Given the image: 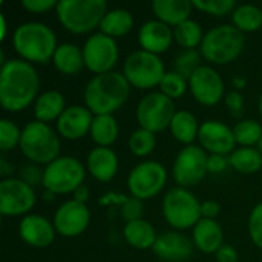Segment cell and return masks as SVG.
I'll return each instance as SVG.
<instances>
[{"instance_id":"cell-1","label":"cell","mask_w":262,"mask_h":262,"mask_svg":"<svg viewBox=\"0 0 262 262\" xmlns=\"http://www.w3.org/2000/svg\"><path fill=\"white\" fill-rule=\"evenodd\" d=\"M38 88V74L29 61L11 58L0 68V103L6 111L20 112L28 107Z\"/></svg>"},{"instance_id":"cell-2","label":"cell","mask_w":262,"mask_h":262,"mask_svg":"<svg viewBox=\"0 0 262 262\" xmlns=\"http://www.w3.org/2000/svg\"><path fill=\"white\" fill-rule=\"evenodd\" d=\"M130 84L121 72L95 75L84 89L86 107L97 115H112L129 98Z\"/></svg>"},{"instance_id":"cell-3","label":"cell","mask_w":262,"mask_h":262,"mask_svg":"<svg viewBox=\"0 0 262 262\" xmlns=\"http://www.w3.org/2000/svg\"><path fill=\"white\" fill-rule=\"evenodd\" d=\"M15 52L25 61L46 63L57 51V38L54 31L38 21H28L20 25L12 35Z\"/></svg>"},{"instance_id":"cell-4","label":"cell","mask_w":262,"mask_h":262,"mask_svg":"<svg viewBox=\"0 0 262 262\" xmlns=\"http://www.w3.org/2000/svg\"><path fill=\"white\" fill-rule=\"evenodd\" d=\"M55 11L63 28L74 34H86L100 26L107 12V3L104 0H61Z\"/></svg>"},{"instance_id":"cell-5","label":"cell","mask_w":262,"mask_h":262,"mask_svg":"<svg viewBox=\"0 0 262 262\" xmlns=\"http://www.w3.org/2000/svg\"><path fill=\"white\" fill-rule=\"evenodd\" d=\"M246 45L244 34L233 25H221L210 29L201 41L203 57L215 64H227L236 60Z\"/></svg>"},{"instance_id":"cell-6","label":"cell","mask_w":262,"mask_h":262,"mask_svg":"<svg viewBox=\"0 0 262 262\" xmlns=\"http://www.w3.org/2000/svg\"><path fill=\"white\" fill-rule=\"evenodd\" d=\"M18 147L28 160L48 166L60 155V138L46 123L31 121L21 130Z\"/></svg>"},{"instance_id":"cell-7","label":"cell","mask_w":262,"mask_h":262,"mask_svg":"<svg viewBox=\"0 0 262 262\" xmlns=\"http://www.w3.org/2000/svg\"><path fill=\"white\" fill-rule=\"evenodd\" d=\"M84 166L74 157H58L43 170V186L51 193L75 192L84 181Z\"/></svg>"},{"instance_id":"cell-8","label":"cell","mask_w":262,"mask_h":262,"mask_svg":"<svg viewBox=\"0 0 262 262\" xmlns=\"http://www.w3.org/2000/svg\"><path fill=\"white\" fill-rule=\"evenodd\" d=\"M163 215L175 229L195 227L201 220V204L196 196L183 187L170 189L163 200Z\"/></svg>"},{"instance_id":"cell-9","label":"cell","mask_w":262,"mask_h":262,"mask_svg":"<svg viewBox=\"0 0 262 262\" xmlns=\"http://www.w3.org/2000/svg\"><path fill=\"white\" fill-rule=\"evenodd\" d=\"M164 74L166 71L161 58L143 49L132 52L123 66V75L130 86L138 89H150L158 86Z\"/></svg>"},{"instance_id":"cell-10","label":"cell","mask_w":262,"mask_h":262,"mask_svg":"<svg viewBox=\"0 0 262 262\" xmlns=\"http://www.w3.org/2000/svg\"><path fill=\"white\" fill-rule=\"evenodd\" d=\"M175 114L173 100L163 92H152L143 97L137 107V120L141 129H146L152 134L170 127Z\"/></svg>"},{"instance_id":"cell-11","label":"cell","mask_w":262,"mask_h":262,"mask_svg":"<svg viewBox=\"0 0 262 262\" xmlns=\"http://www.w3.org/2000/svg\"><path fill=\"white\" fill-rule=\"evenodd\" d=\"M167 181L164 166L157 161H144L135 166L127 177V187L130 195L138 200H149L157 196Z\"/></svg>"},{"instance_id":"cell-12","label":"cell","mask_w":262,"mask_h":262,"mask_svg":"<svg viewBox=\"0 0 262 262\" xmlns=\"http://www.w3.org/2000/svg\"><path fill=\"white\" fill-rule=\"evenodd\" d=\"M83 57L84 66L97 75L112 72V68L118 60L117 41L103 32L94 34L83 46Z\"/></svg>"},{"instance_id":"cell-13","label":"cell","mask_w":262,"mask_h":262,"mask_svg":"<svg viewBox=\"0 0 262 262\" xmlns=\"http://www.w3.org/2000/svg\"><path fill=\"white\" fill-rule=\"evenodd\" d=\"M207 161L209 157L204 149L192 144L184 147L178 154L173 164V178L180 184V187H193L201 183L209 172Z\"/></svg>"},{"instance_id":"cell-14","label":"cell","mask_w":262,"mask_h":262,"mask_svg":"<svg viewBox=\"0 0 262 262\" xmlns=\"http://www.w3.org/2000/svg\"><path fill=\"white\" fill-rule=\"evenodd\" d=\"M35 204V192L18 178H5L0 183V213L5 216H20L28 213Z\"/></svg>"},{"instance_id":"cell-15","label":"cell","mask_w":262,"mask_h":262,"mask_svg":"<svg viewBox=\"0 0 262 262\" xmlns=\"http://www.w3.org/2000/svg\"><path fill=\"white\" fill-rule=\"evenodd\" d=\"M189 88L193 98L204 106L220 103L224 95V81L210 66H200L189 78Z\"/></svg>"},{"instance_id":"cell-16","label":"cell","mask_w":262,"mask_h":262,"mask_svg":"<svg viewBox=\"0 0 262 262\" xmlns=\"http://www.w3.org/2000/svg\"><path fill=\"white\" fill-rule=\"evenodd\" d=\"M89 220L91 213L86 204L71 200L57 209L54 215V227L61 236L74 238L81 235L88 229Z\"/></svg>"},{"instance_id":"cell-17","label":"cell","mask_w":262,"mask_h":262,"mask_svg":"<svg viewBox=\"0 0 262 262\" xmlns=\"http://www.w3.org/2000/svg\"><path fill=\"white\" fill-rule=\"evenodd\" d=\"M198 138L201 146L212 155H227L236 144L233 130L220 121H206L200 126Z\"/></svg>"},{"instance_id":"cell-18","label":"cell","mask_w":262,"mask_h":262,"mask_svg":"<svg viewBox=\"0 0 262 262\" xmlns=\"http://www.w3.org/2000/svg\"><path fill=\"white\" fill-rule=\"evenodd\" d=\"M193 241L178 232H166L157 238L152 250L154 253L167 262H187L193 253Z\"/></svg>"},{"instance_id":"cell-19","label":"cell","mask_w":262,"mask_h":262,"mask_svg":"<svg viewBox=\"0 0 262 262\" xmlns=\"http://www.w3.org/2000/svg\"><path fill=\"white\" fill-rule=\"evenodd\" d=\"M92 121V112L88 107L71 106L57 120V130L66 140H80L91 132Z\"/></svg>"},{"instance_id":"cell-20","label":"cell","mask_w":262,"mask_h":262,"mask_svg":"<svg viewBox=\"0 0 262 262\" xmlns=\"http://www.w3.org/2000/svg\"><path fill=\"white\" fill-rule=\"evenodd\" d=\"M20 238L37 249L48 247L55 238V227L40 215H28L20 221L18 226Z\"/></svg>"},{"instance_id":"cell-21","label":"cell","mask_w":262,"mask_h":262,"mask_svg":"<svg viewBox=\"0 0 262 262\" xmlns=\"http://www.w3.org/2000/svg\"><path fill=\"white\" fill-rule=\"evenodd\" d=\"M172 38L173 34L170 26L160 20H149L143 23L138 31V41L143 51L155 55L166 52L172 45Z\"/></svg>"},{"instance_id":"cell-22","label":"cell","mask_w":262,"mask_h":262,"mask_svg":"<svg viewBox=\"0 0 262 262\" xmlns=\"http://www.w3.org/2000/svg\"><path fill=\"white\" fill-rule=\"evenodd\" d=\"M192 241L203 253H216L224 246V233L215 220L201 218L193 227Z\"/></svg>"},{"instance_id":"cell-23","label":"cell","mask_w":262,"mask_h":262,"mask_svg":"<svg viewBox=\"0 0 262 262\" xmlns=\"http://www.w3.org/2000/svg\"><path fill=\"white\" fill-rule=\"evenodd\" d=\"M88 170L101 183L111 181L118 170V158L115 152L109 147H95L88 157Z\"/></svg>"},{"instance_id":"cell-24","label":"cell","mask_w":262,"mask_h":262,"mask_svg":"<svg viewBox=\"0 0 262 262\" xmlns=\"http://www.w3.org/2000/svg\"><path fill=\"white\" fill-rule=\"evenodd\" d=\"M192 8L193 5L189 0H155L152 3V9L158 20L166 25H173L175 28L189 20Z\"/></svg>"},{"instance_id":"cell-25","label":"cell","mask_w":262,"mask_h":262,"mask_svg":"<svg viewBox=\"0 0 262 262\" xmlns=\"http://www.w3.org/2000/svg\"><path fill=\"white\" fill-rule=\"evenodd\" d=\"M54 66L57 71L66 75H75L78 74L84 66V57L83 49H80L77 45L72 43H63L58 45L54 57H52Z\"/></svg>"},{"instance_id":"cell-26","label":"cell","mask_w":262,"mask_h":262,"mask_svg":"<svg viewBox=\"0 0 262 262\" xmlns=\"http://www.w3.org/2000/svg\"><path fill=\"white\" fill-rule=\"evenodd\" d=\"M123 235H124V239L127 241V244L132 246L134 249H138V250L152 249L154 244L157 243V238H158L152 224L144 221L143 218L132 221V223H127L124 226Z\"/></svg>"},{"instance_id":"cell-27","label":"cell","mask_w":262,"mask_h":262,"mask_svg":"<svg viewBox=\"0 0 262 262\" xmlns=\"http://www.w3.org/2000/svg\"><path fill=\"white\" fill-rule=\"evenodd\" d=\"M64 112V97L58 91H48L41 94L34 106L37 121L49 123L58 120Z\"/></svg>"},{"instance_id":"cell-28","label":"cell","mask_w":262,"mask_h":262,"mask_svg":"<svg viewBox=\"0 0 262 262\" xmlns=\"http://www.w3.org/2000/svg\"><path fill=\"white\" fill-rule=\"evenodd\" d=\"M132 26H134V17L127 9L123 8L107 11L100 23L101 32L112 38L126 35L132 29Z\"/></svg>"},{"instance_id":"cell-29","label":"cell","mask_w":262,"mask_h":262,"mask_svg":"<svg viewBox=\"0 0 262 262\" xmlns=\"http://www.w3.org/2000/svg\"><path fill=\"white\" fill-rule=\"evenodd\" d=\"M91 137L98 147H107L115 143L118 137V123L112 115H97L94 117L91 126Z\"/></svg>"},{"instance_id":"cell-30","label":"cell","mask_w":262,"mask_h":262,"mask_svg":"<svg viewBox=\"0 0 262 262\" xmlns=\"http://www.w3.org/2000/svg\"><path fill=\"white\" fill-rule=\"evenodd\" d=\"M172 135L183 144H189L198 137L200 127L193 114L187 111H178L170 123Z\"/></svg>"},{"instance_id":"cell-31","label":"cell","mask_w":262,"mask_h":262,"mask_svg":"<svg viewBox=\"0 0 262 262\" xmlns=\"http://www.w3.org/2000/svg\"><path fill=\"white\" fill-rule=\"evenodd\" d=\"M230 166L241 173H255L262 167V155L258 149L239 147L230 154Z\"/></svg>"},{"instance_id":"cell-32","label":"cell","mask_w":262,"mask_h":262,"mask_svg":"<svg viewBox=\"0 0 262 262\" xmlns=\"http://www.w3.org/2000/svg\"><path fill=\"white\" fill-rule=\"evenodd\" d=\"M232 20L241 32H253L262 26V11L255 5H241L233 11Z\"/></svg>"},{"instance_id":"cell-33","label":"cell","mask_w":262,"mask_h":262,"mask_svg":"<svg viewBox=\"0 0 262 262\" xmlns=\"http://www.w3.org/2000/svg\"><path fill=\"white\" fill-rule=\"evenodd\" d=\"M173 37L178 41V45L183 46L184 49H195L198 45H201L204 34H203V29L198 25V21L189 18L175 28Z\"/></svg>"},{"instance_id":"cell-34","label":"cell","mask_w":262,"mask_h":262,"mask_svg":"<svg viewBox=\"0 0 262 262\" xmlns=\"http://www.w3.org/2000/svg\"><path fill=\"white\" fill-rule=\"evenodd\" d=\"M235 141L244 147L259 144L262 138L261 124L255 120H243L233 127Z\"/></svg>"},{"instance_id":"cell-35","label":"cell","mask_w":262,"mask_h":262,"mask_svg":"<svg viewBox=\"0 0 262 262\" xmlns=\"http://www.w3.org/2000/svg\"><path fill=\"white\" fill-rule=\"evenodd\" d=\"M203 54L196 49H186L175 58V72H178L181 77H184L187 81L193 75V72L203 66L201 64Z\"/></svg>"},{"instance_id":"cell-36","label":"cell","mask_w":262,"mask_h":262,"mask_svg":"<svg viewBox=\"0 0 262 262\" xmlns=\"http://www.w3.org/2000/svg\"><path fill=\"white\" fill-rule=\"evenodd\" d=\"M155 143V135L152 132L146 129H138L129 138V149L137 157H146L154 150Z\"/></svg>"},{"instance_id":"cell-37","label":"cell","mask_w":262,"mask_h":262,"mask_svg":"<svg viewBox=\"0 0 262 262\" xmlns=\"http://www.w3.org/2000/svg\"><path fill=\"white\" fill-rule=\"evenodd\" d=\"M187 86H189V81L181 77L178 72H166L161 83H160V88H161V92L164 95H167L169 98H180L186 94L187 91Z\"/></svg>"},{"instance_id":"cell-38","label":"cell","mask_w":262,"mask_h":262,"mask_svg":"<svg viewBox=\"0 0 262 262\" xmlns=\"http://www.w3.org/2000/svg\"><path fill=\"white\" fill-rule=\"evenodd\" d=\"M192 5L200 11L216 17L227 15L229 12H233L238 8L235 0H193Z\"/></svg>"},{"instance_id":"cell-39","label":"cell","mask_w":262,"mask_h":262,"mask_svg":"<svg viewBox=\"0 0 262 262\" xmlns=\"http://www.w3.org/2000/svg\"><path fill=\"white\" fill-rule=\"evenodd\" d=\"M21 130L8 118H3L0 121V149L2 150H11L17 144H20Z\"/></svg>"},{"instance_id":"cell-40","label":"cell","mask_w":262,"mask_h":262,"mask_svg":"<svg viewBox=\"0 0 262 262\" xmlns=\"http://www.w3.org/2000/svg\"><path fill=\"white\" fill-rule=\"evenodd\" d=\"M120 215L126 221V224L137 221V220H141V215H143L141 200L134 198V196H126V200L120 206Z\"/></svg>"},{"instance_id":"cell-41","label":"cell","mask_w":262,"mask_h":262,"mask_svg":"<svg viewBox=\"0 0 262 262\" xmlns=\"http://www.w3.org/2000/svg\"><path fill=\"white\" fill-rule=\"evenodd\" d=\"M249 232H250V238H252L253 244L258 246V249L262 250V203L258 204L250 213Z\"/></svg>"},{"instance_id":"cell-42","label":"cell","mask_w":262,"mask_h":262,"mask_svg":"<svg viewBox=\"0 0 262 262\" xmlns=\"http://www.w3.org/2000/svg\"><path fill=\"white\" fill-rule=\"evenodd\" d=\"M226 106L230 111V115L235 118H241L244 114V97L238 91H232L226 95Z\"/></svg>"},{"instance_id":"cell-43","label":"cell","mask_w":262,"mask_h":262,"mask_svg":"<svg viewBox=\"0 0 262 262\" xmlns=\"http://www.w3.org/2000/svg\"><path fill=\"white\" fill-rule=\"evenodd\" d=\"M18 180H21L23 183H26L28 186L34 187L37 184H43V170H40L35 166H25L20 169L18 172Z\"/></svg>"},{"instance_id":"cell-44","label":"cell","mask_w":262,"mask_h":262,"mask_svg":"<svg viewBox=\"0 0 262 262\" xmlns=\"http://www.w3.org/2000/svg\"><path fill=\"white\" fill-rule=\"evenodd\" d=\"M58 2L55 0H23L21 6L32 12V14H43L46 11H49L51 8H57Z\"/></svg>"},{"instance_id":"cell-45","label":"cell","mask_w":262,"mask_h":262,"mask_svg":"<svg viewBox=\"0 0 262 262\" xmlns=\"http://www.w3.org/2000/svg\"><path fill=\"white\" fill-rule=\"evenodd\" d=\"M230 164V160L226 155H210L207 161V170L210 173H221Z\"/></svg>"},{"instance_id":"cell-46","label":"cell","mask_w":262,"mask_h":262,"mask_svg":"<svg viewBox=\"0 0 262 262\" xmlns=\"http://www.w3.org/2000/svg\"><path fill=\"white\" fill-rule=\"evenodd\" d=\"M221 212V206L216 201H206L201 204V216L207 220H215Z\"/></svg>"},{"instance_id":"cell-47","label":"cell","mask_w":262,"mask_h":262,"mask_svg":"<svg viewBox=\"0 0 262 262\" xmlns=\"http://www.w3.org/2000/svg\"><path fill=\"white\" fill-rule=\"evenodd\" d=\"M238 259V253L236 250L229 246V244H224L218 252H216V261L218 262H236Z\"/></svg>"},{"instance_id":"cell-48","label":"cell","mask_w":262,"mask_h":262,"mask_svg":"<svg viewBox=\"0 0 262 262\" xmlns=\"http://www.w3.org/2000/svg\"><path fill=\"white\" fill-rule=\"evenodd\" d=\"M88 196H89V190L86 186H80L75 192H74V200L78 201V203H86L88 201Z\"/></svg>"},{"instance_id":"cell-49","label":"cell","mask_w":262,"mask_h":262,"mask_svg":"<svg viewBox=\"0 0 262 262\" xmlns=\"http://www.w3.org/2000/svg\"><path fill=\"white\" fill-rule=\"evenodd\" d=\"M12 172V166H8V163H6V160L5 158H2L0 160V175H8V173H11Z\"/></svg>"},{"instance_id":"cell-50","label":"cell","mask_w":262,"mask_h":262,"mask_svg":"<svg viewBox=\"0 0 262 262\" xmlns=\"http://www.w3.org/2000/svg\"><path fill=\"white\" fill-rule=\"evenodd\" d=\"M0 40H3L5 38V35H6V18H5V15L3 14H0Z\"/></svg>"},{"instance_id":"cell-51","label":"cell","mask_w":262,"mask_h":262,"mask_svg":"<svg viewBox=\"0 0 262 262\" xmlns=\"http://www.w3.org/2000/svg\"><path fill=\"white\" fill-rule=\"evenodd\" d=\"M235 84H236L238 88H244L246 81H244V80H235Z\"/></svg>"},{"instance_id":"cell-52","label":"cell","mask_w":262,"mask_h":262,"mask_svg":"<svg viewBox=\"0 0 262 262\" xmlns=\"http://www.w3.org/2000/svg\"><path fill=\"white\" fill-rule=\"evenodd\" d=\"M259 114H261L262 117V95L259 97Z\"/></svg>"},{"instance_id":"cell-53","label":"cell","mask_w":262,"mask_h":262,"mask_svg":"<svg viewBox=\"0 0 262 262\" xmlns=\"http://www.w3.org/2000/svg\"><path fill=\"white\" fill-rule=\"evenodd\" d=\"M258 150L261 152V155H262V138H261V141H259V144H258Z\"/></svg>"}]
</instances>
